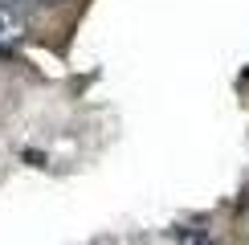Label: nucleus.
<instances>
[{"label": "nucleus", "instance_id": "1", "mask_svg": "<svg viewBox=\"0 0 249 245\" xmlns=\"http://www.w3.org/2000/svg\"><path fill=\"white\" fill-rule=\"evenodd\" d=\"M17 37H25V17L13 13L8 4H0V45H13Z\"/></svg>", "mask_w": 249, "mask_h": 245}, {"label": "nucleus", "instance_id": "2", "mask_svg": "<svg viewBox=\"0 0 249 245\" xmlns=\"http://www.w3.org/2000/svg\"><path fill=\"white\" fill-rule=\"evenodd\" d=\"M25 159L33 163V168H45V156H41V151H25Z\"/></svg>", "mask_w": 249, "mask_h": 245}, {"label": "nucleus", "instance_id": "5", "mask_svg": "<svg viewBox=\"0 0 249 245\" xmlns=\"http://www.w3.org/2000/svg\"><path fill=\"white\" fill-rule=\"evenodd\" d=\"M245 78H249V74H245Z\"/></svg>", "mask_w": 249, "mask_h": 245}, {"label": "nucleus", "instance_id": "4", "mask_svg": "<svg viewBox=\"0 0 249 245\" xmlns=\"http://www.w3.org/2000/svg\"><path fill=\"white\" fill-rule=\"evenodd\" d=\"M8 53H13V49H8V45H0V57H8Z\"/></svg>", "mask_w": 249, "mask_h": 245}, {"label": "nucleus", "instance_id": "3", "mask_svg": "<svg viewBox=\"0 0 249 245\" xmlns=\"http://www.w3.org/2000/svg\"><path fill=\"white\" fill-rule=\"evenodd\" d=\"M0 4H8V8H17V4H53V0H0Z\"/></svg>", "mask_w": 249, "mask_h": 245}]
</instances>
